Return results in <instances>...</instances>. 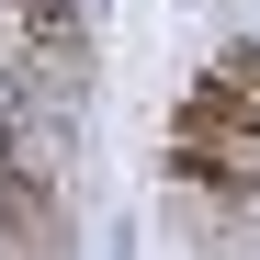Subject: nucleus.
Segmentation results:
<instances>
[{"label":"nucleus","instance_id":"1","mask_svg":"<svg viewBox=\"0 0 260 260\" xmlns=\"http://www.w3.org/2000/svg\"><path fill=\"white\" fill-rule=\"evenodd\" d=\"M170 181L260 204V136H238V124H170Z\"/></svg>","mask_w":260,"mask_h":260}]
</instances>
